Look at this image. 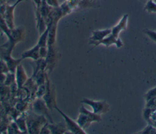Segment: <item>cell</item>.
I'll list each match as a JSON object with an SVG mask.
<instances>
[{
  "label": "cell",
  "mask_w": 156,
  "mask_h": 134,
  "mask_svg": "<svg viewBox=\"0 0 156 134\" xmlns=\"http://www.w3.org/2000/svg\"><path fill=\"white\" fill-rule=\"evenodd\" d=\"M27 132L29 133H40L42 127L47 123L46 118L35 113L27 115L26 117Z\"/></svg>",
  "instance_id": "obj_1"
},
{
  "label": "cell",
  "mask_w": 156,
  "mask_h": 134,
  "mask_svg": "<svg viewBox=\"0 0 156 134\" xmlns=\"http://www.w3.org/2000/svg\"><path fill=\"white\" fill-rule=\"evenodd\" d=\"M101 118L99 115L87 110L83 106H81L79 114L76 119L78 125L82 129L87 128L92 122H99Z\"/></svg>",
  "instance_id": "obj_2"
},
{
  "label": "cell",
  "mask_w": 156,
  "mask_h": 134,
  "mask_svg": "<svg viewBox=\"0 0 156 134\" xmlns=\"http://www.w3.org/2000/svg\"><path fill=\"white\" fill-rule=\"evenodd\" d=\"M24 31L22 27H15L11 30L10 35L7 37L8 40L6 43L0 46L1 48L12 53L15 44L24 39Z\"/></svg>",
  "instance_id": "obj_3"
},
{
  "label": "cell",
  "mask_w": 156,
  "mask_h": 134,
  "mask_svg": "<svg viewBox=\"0 0 156 134\" xmlns=\"http://www.w3.org/2000/svg\"><path fill=\"white\" fill-rule=\"evenodd\" d=\"M32 108L34 113L39 115L44 116L50 121V123H53V121L50 114L51 110L46 104L43 98L36 99L32 103Z\"/></svg>",
  "instance_id": "obj_4"
},
{
  "label": "cell",
  "mask_w": 156,
  "mask_h": 134,
  "mask_svg": "<svg viewBox=\"0 0 156 134\" xmlns=\"http://www.w3.org/2000/svg\"><path fill=\"white\" fill-rule=\"evenodd\" d=\"M80 102L91 107L93 110V112L98 115L105 113L109 110V105L104 100L96 101L88 99L87 98H83Z\"/></svg>",
  "instance_id": "obj_5"
},
{
  "label": "cell",
  "mask_w": 156,
  "mask_h": 134,
  "mask_svg": "<svg viewBox=\"0 0 156 134\" xmlns=\"http://www.w3.org/2000/svg\"><path fill=\"white\" fill-rule=\"evenodd\" d=\"M55 110H57V111L62 116L65 120V122L66 126L67 131L71 133L74 134H85L86 133L82 129L77 123L76 121H74L72 119H71L69 117H68L66 114H65L63 111H62L58 108L57 107V105L54 108Z\"/></svg>",
  "instance_id": "obj_6"
},
{
  "label": "cell",
  "mask_w": 156,
  "mask_h": 134,
  "mask_svg": "<svg viewBox=\"0 0 156 134\" xmlns=\"http://www.w3.org/2000/svg\"><path fill=\"white\" fill-rule=\"evenodd\" d=\"M46 92L43 96V99L45 102L46 104L50 110H52L56 106L55 104V93L54 86L50 83L49 80L47 78L46 82Z\"/></svg>",
  "instance_id": "obj_7"
},
{
  "label": "cell",
  "mask_w": 156,
  "mask_h": 134,
  "mask_svg": "<svg viewBox=\"0 0 156 134\" xmlns=\"http://www.w3.org/2000/svg\"><path fill=\"white\" fill-rule=\"evenodd\" d=\"M0 55H1V59H2L5 63L9 72H15V70L18 65H20V62L23 59H14L11 57V53L4 50L3 49L0 48Z\"/></svg>",
  "instance_id": "obj_8"
},
{
  "label": "cell",
  "mask_w": 156,
  "mask_h": 134,
  "mask_svg": "<svg viewBox=\"0 0 156 134\" xmlns=\"http://www.w3.org/2000/svg\"><path fill=\"white\" fill-rule=\"evenodd\" d=\"M26 0H16L12 5H6L5 11L4 15V19L10 29H13L15 28L14 26V10L16 6L20 3L21 1H24Z\"/></svg>",
  "instance_id": "obj_9"
},
{
  "label": "cell",
  "mask_w": 156,
  "mask_h": 134,
  "mask_svg": "<svg viewBox=\"0 0 156 134\" xmlns=\"http://www.w3.org/2000/svg\"><path fill=\"white\" fill-rule=\"evenodd\" d=\"M48 53L45 58L46 61V70H48L49 72L53 69L57 59V52L54 48V45L48 46Z\"/></svg>",
  "instance_id": "obj_10"
},
{
  "label": "cell",
  "mask_w": 156,
  "mask_h": 134,
  "mask_svg": "<svg viewBox=\"0 0 156 134\" xmlns=\"http://www.w3.org/2000/svg\"><path fill=\"white\" fill-rule=\"evenodd\" d=\"M112 33V29L98 30L93 32L91 37L90 38V44L95 45Z\"/></svg>",
  "instance_id": "obj_11"
},
{
  "label": "cell",
  "mask_w": 156,
  "mask_h": 134,
  "mask_svg": "<svg viewBox=\"0 0 156 134\" xmlns=\"http://www.w3.org/2000/svg\"><path fill=\"white\" fill-rule=\"evenodd\" d=\"M15 82L18 88H21L24 86L27 80V76L22 65H18L15 70Z\"/></svg>",
  "instance_id": "obj_12"
},
{
  "label": "cell",
  "mask_w": 156,
  "mask_h": 134,
  "mask_svg": "<svg viewBox=\"0 0 156 134\" xmlns=\"http://www.w3.org/2000/svg\"><path fill=\"white\" fill-rule=\"evenodd\" d=\"M40 58V46L37 44L30 49L24 51L21 54V58L23 60L25 58H30L35 61Z\"/></svg>",
  "instance_id": "obj_13"
},
{
  "label": "cell",
  "mask_w": 156,
  "mask_h": 134,
  "mask_svg": "<svg viewBox=\"0 0 156 134\" xmlns=\"http://www.w3.org/2000/svg\"><path fill=\"white\" fill-rule=\"evenodd\" d=\"M101 44L105 45L106 47H108L109 46L112 45V44H116V46L118 48H121L122 46V43L121 41V40L119 38H118V37H116L112 34H110L109 35H108L107 37H105L104 39H103L101 41L98 42L96 44V46H98Z\"/></svg>",
  "instance_id": "obj_14"
},
{
  "label": "cell",
  "mask_w": 156,
  "mask_h": 134,
  "mask_svg": "<svg viewBox=\"0 0 156 134\" xmlns=\"http://www.w3.org/2000/svg\"><path fill=\"white\" fill-rule=\"evenodd\" d=\"M127 18L128 15H124L122 18L119 20V23L115 25L113 28L112 29V34L115 36L116 37L118 38V35L119 33L124 29H126L127 26Z\"/></svg>",
  "instance_id": "obj_15"
},
{
  "label": "cell",
  "mask_w": 156,
  "mask_h": 134,
  "mask_svg": "<svg viewBox=\"0 0 156 134\" xmlns=\"http://www.w3.org/2000/svg\"><path fill=\"white\" fill-rule=\"evenodd\" d=\"M48 128L51 133H65L67 132L66 126L65 122H58L57 124H48Z\"/></svg>",
  "instance_id": "obj_16"
},
{
  "label": "cell",
  "mask_w": 156,
  "mask_h": 134,
  "mask_svg": "<svg viewBox=\"0 0 156 134\" xmlns=\"http://www.w3.org/2000/svg\"><path fill=\"white\" fill-rule=\"evenodd\" d=\"M57 24V23H54L49 27V30L48 32L47 46H52L55 43V37H56Z\"/></svg>",
  "instance_id": "obj_17"
},
{
  "label": "cell",
  "mask_w": 156,
  "mask_h": 134,
  "mask_svg": "<svg viewBox=\"0 0 156 134\" xmlns=\"http://www.w3.org/2000/svg\"><path fill=\"white\" fill-rule=\"evenodd\" d=\"M44 71H39L34 76H32L38 86L44 84L46 82L48 77Z\"/></svg>",
  "instance_id": "obj_18"
},
{
  "label": "cell",
  "mask_w": 156,
  "mask_h": 134,
  "mask_svg": "<svg viewBox=\"0 0 156 134\" xmlns=\"http://www.w3.org/2000/svg\"><path fill=\"white\" fill-rule=\"evenodd\" d=\"M51 26H48L46 29L40 34V37L37 43V44L39 45L40 47H46L48 44V32L49 30V27Z\"/></svg>",
  "instance_id": "obj_19"
},
{
  "label": "cell",
  "mask_w": 156,
  "mask_h": 134,
  "mask_svg": "<svg viewBox=\"0 0 156 134\" xmlns=\"http://www.w3.org/2000/svg\"><path fill=\"white\" fill-rule=\"evenodd\" d=\"M16 125L21 132V133H26L27 132V125H26V117L24 116V114L21 117H19L16 121Z\"/></svg>",
  "instance_id": "obj_20"
},
{
  "label": "cell",
  "mask_w": 156,
  "mask_h": 134,
  "mask_svg": "<svg viewBox=\"0 0 156 134\" xmlns=\"http://www.w3.org/2000/svg\"><path fill=\"white\" fill-rule=\"evenodd\" d=\"M144 9L149 13H156V2L154 0H148Z\"/></svg>",
  "instance_id": "obj_21"
},
{
  "label": "cell",
  "mask_w": 156,
  "mask_h": 134,
  "mask_svg": "<svg viewBox=\"0 0 156 134\" xmlns=\"http://www.w3.org/2000/svg\"><path fill=\"white\" fill-rule=\"evenodd\" d=\"M15 75L13 72H9L6 74V78L4 81V84H5L7 86H10L11 85L15 84Z\"/></svg>",
  "instance_id": "obj_22"
},
{
  "label": "cell",
  "mask_w": 156,
  "mask_h": 134,
  "mask_svg": "<svg viewBox=\"0 0 156 134\" xmlns=\"http://www.w3.org/2000/svg\"><path fill=\"white\" fill-rule=\"evenodd\" d=\"M46 83L44 84L40 85L37 86L36 92H35V96L37 98H42L43 96H44L45 92H46Z\"/></svg>",
  "instance_id": "obj_23"
},
{
  "label": "cell",
  "mask_w": 156,
  "mask_h": 134,
  "mask_svg": "<svg viewBox=\"0 0 156 134\" xmlns=\"http://www.w3.org/2000/svg\"><path fill=\"white\" fill-rule=\"evenodd\" d=\"M156 97V86L152 89L148 91L146 94V100L147 102H149L150 100L155 98Z\"/></svg>",
  "instance_id": "obj_24"
},
{
  "label": "cell",
  "mask_w": 156,
  "mask_h": 134,
  "mask_svg": "<svg viewBox=\"0 0 156 134\" xmlns=\"http://www.w3.org/2000/svg\"><path fill=\"white\" fill-rule=\"evenodd\" d=\"M143 32L153 41L156 42V32L151 30H144Z\"/></svg>",
  "instance_id": "obj_25"
},
{
  "label": "cell",
  "mask_w": 156,
  "mask_h": 134,
  "mask_svg": "<svg viewBox=\"0 0 156 134\" xmlns=\"http://www.w3.org/2000/svg\"><path fill=\"white\" fill-rule=\"evenodd\" d=\"M9 71L8 69V68L4 62V61L0 58V73H7Z\"/></svg>",
  "instance_id": "obj_26"
},
{
  "label": "cell",
  "mask_w": 156,
  "mask_h": 134,
  "mask_svg": "<svg viewBox=\"0 0 156 134\" xmlns=\"http://www.w3.org/2000/svg\"><path fill=\"white\" fill-rule=\"evenodd\" d=\"M48 53V48L46 47H40V56L41 58H46Z\"/></svg>",
  "instance_id": "obj_27"
},
{
  "label": "cell",
  "mask_w": 156,
  "mask_h": 134,
  "mask_svg": "<svg viewBox=\"0 0 156 134\" xmlns=\"http://www.w3.org/2000/svg\"><path fill=\"white\" fill-rule=\"evenodd\" d=\"M46 3L51 7H53V8H55V7H59L58 5V2L57 0H46Z\"/></svg>",
  "instance_id": "obj_28"
},
{
  "label": "cell",
  "mask_w": 156,
  "mask_h": 134,
  "mask_svg": "<svg viewBox=\"0 0 156 134\" xmlns=\"http://www.w3.org/2000/svg\"><path fill=\"white\" fill-rule=\"evenodd\" d=\"M6 74L7 73H3V72L0 73V84L4 83V81L6 78Z\"/></svg>",
  "instance_id": "obj_29"
},
{
  "label": "cell",
  "mask_w": 156,
  "mask_h": 134,
  "mask_svg": "<svg viewBox=\"0 0 156 134\" xmlns=\"http://www.w3.org/2000/svg\"><path fill=\"white\" fill-rule=\"evenodd\" d=\"M91 1H94V0H91Z\"/></svg>",
  "instance_id": "obj_30"
}]
</instances>
